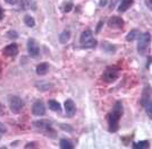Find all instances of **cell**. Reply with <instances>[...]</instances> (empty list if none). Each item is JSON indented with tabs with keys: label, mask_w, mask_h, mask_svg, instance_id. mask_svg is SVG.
Here are the masks:
<instances>
[{
	"label": "cell",
	"mask_w": 152,
	"mask_h": 149,
	"mask_svg": "<svg viewBox=\"0 0 152 149\" xmlns=\"http://www.w3.org/2000/svg\"><path fill=\"white\" fill-rule=\"evenodd\" d=\"M123 104L121 102H116L111 112H109L107 115L108 130L110 132H117L119 129V120L123 115Z\"/></svg>",
	"instance_id": "6da1fadb"
},
{
	"label": "cell",
	"mask_w": 152,
	"mask_h": 149,
	"mask_svg": "<svg viewBox=\"0 0 152 149\" xmlns=\"http://www.w3.org/2000/svg\"><path fill=\"white\" fill-rule=\"evenodd\" d=\"M137 52L141 56H146L150 51V43H151V35L149 32L142 33L137 38Z\"/></svg>",
	"instance_id": "7a4b0ae2"
},
{
	"label": "cell",
	"mask_w": 152,
	"mask_h": 149,
	"mask_svg": "<svg viewBox=\"0 0 152 149\" xmlns=\"http://www.w3.org/2000/svg\"><path fill=\"white\" fill-rule=\"evenodd\" d=\"M80 43L83 48H88V49H93L96 46V40L93 37V34L90 30H86L84 31L81 34V37H80Z\"/></svg>",
	"instance_id": "3957f363"
},
{
	"label": "cell",
	"mask_w": 152,
	"mask_h": 149,
	"mask_svg": "<svg viewBox=\"0 0 152 149\" xmlns=\"http://www.w3.org/2000/svg\"><path fill=\"white\" fill-rule=\"evenodd\" d=\"M118 77H119V69L117 68V67H114V66L108 67V68L104 70L103 76H102L103 80L106 81V82H108V84L116 81L118 79Z\"/></svg>",
	"instance_id": "277c9868"
},
{
	"label": "cell",
	"mask_w": 152,
	"mask_h": 149,
	"mask_svg": "<svg viewBox=\"0 0 152 149\" xmlns=\"http://www.w3.org/2000/svg\"><path fill=\"white\" fill-rule=\"evenodd\" d=\"M33 125H34L37 129H40L41 131H43L45 135H48V137L50 136V135H53V136L56 135L55 130H53L52 127H51V122L48 121V120H39V121H35V122L33 123Z\"/></svg>",
	"instance_id": "5b68a950"
},
{
	"label": "cell",
	"mask_w": 152,
	"mask_h": 149,
	"mask_svg": "<svg viewBox=\"0 0 152 149\" xmlns=\"http://www.w3.org/2000/svg\"><path fill=\"white\" fill-rule=\"evenodd\" d=\"M9 108L15 114H19L24 108V102L18 96H13L9 101Z\"/></svg>",
	"instance_id": "8992f818"
},
{
	"label": "cell",
	"mask_w": 152,
	"mask_h": 149,
	"mask_svg": "<svg viewBox=\"0 0 152 149\" xmlns=\"http://www.w3.org/2000/svg\"><path fill=\"white\" fill-rule=\"evenodd\" d=\"M27 52L32 58H38L40 56V46L34 38H30L27 41Z\"/></svg>",
	"instance_id": "52a82bcc"
},
{
	"label": "cell",
	"mask_w": 152,
	"mask_h": 149,
	"mask_svg": "<svg viewBox=\"0 0 152 149\" xmlns=\"http://www.w3.org/2000/svg\"><path fill=\"white\" fill-rule=\"evenodd\" d=\"M32 113L37 116H43L45 114V103L42 101H37L34 102V104L32 105Z\"/></svg>",
	"instance_id": "ba28073f"
},
{
	"label": "cell",
	"mask_w": 152,
	"mask_h": 149,
	"mask_svg": "<svg viewBox=\"0 0 152 149\" xmlns=\"http://www.w3.org/2000/svg\"><path fill=\"white\" fill-rule=\"evenodd\" d=\"M152 96V88L150 85H145L143 90H142V96H141V104L144 106L146 103H149L151 101Z\"/></svg>",
	"instance_id": "9c48e42d"
},
{
	"label": "cell",
	"mask_w": 152,
	"mask_h": 149,
	"mask_svg": "<svg viewBox=\"0 0 152 149\" xmlns=\"http://www.w3.org/2000/svg\"><path fill=\"white\" fill-rule=\"evenodd\" d=\"M108 26L114 30H121L124 26V20L118 16H113L108 20Z\"/></svg>",
	"instance_id": "30bf717a"
},
{
	"label": "cell",
	"mask_w": 152,
	"mask_h": 149,
	"mask_svg": "<svg viewBox=\"0 0 152 149\" xmlns=\"http://www.w3.org/2000/svg\"><path fill=\"white\" fill-rule=\"evenodd\" d=\"M65 111H66V115H67L68 118H73V116L75 115L76 105L73 99H70V98L66 99V102H65Z\"/></svg>",
	"instance_id": "8fae6325"
},
{
	"label": "cell",
	"mask_w": 152,
	"mask_h": 149,
	"mask_svg": "<svg viewBox=\"0 0 152 149\" xmlns=\"http://www.w3.org/2000/svg\"><path fill=\"white\" fill-rule=\"evenodd\" d=\"M2 53L7 56H16L18 53V46L16 43H12L9 45H7L5 49L2 50Z\"/></svg>",
	"instance_id": "7c38bea8"
},
{
	"label": "cell",
	"mask_w": 152,
	"mask_h": 149,
	"mask_svg": "<svg viewBox=\"0 0 152 149\" xmlns=\"http://www.w3.org/2000/svg\"><path fill=\"white\" fill-rule=\"evenodd\" d=\"M134 0H121V4L118 7V12H125L127 9H129L132 5H133Z\"/></svg>",
	"instance_id": "4fadbf2b"
},
{
	"label": "cell",
	"mask_w": 152,
	"mask_h": 149,
	"mask_svg": "<svg viewBox=\"0 0 152 149\" xmlns=\"http://www.w3.org/2000/svg\"><path fill=\"white\" fill-rule=\"evenodd\" d=\"M48 71H49V64L47 62H42V63H40V64L37 66V74L39 76H43Z\"/></svg>",
	"instance_id": "5bb4252c"
},
{
	"label": "cell",
	"mask_w": 152,
	"mask_h": 149,
	"mask_svg": "<svg viewBox=\"0 0 152 149\" xmlns=\"http://www.w3.org/2000/svg\"><path fill=\"white\" fill-rule=\"evenodd\" d=\"M69 38H70V31L69 30H65L59 35V42L61 44H66L69 41Z\"/></svg>",
	"instance_id": "9a60e30c"
},
{
	"label": "cell",
	"mask_w": 152,
	"mask_h": 149,
	"mask_svg": "<svg viewBox=\"0 0 152 149\" xmlns=\"http://www.w3.org/2000/svg\"><path fill=\"white\" fill-rule=\"evenodd\" d=\"M141 35V33H140L139 30H133V31H131L128 34H127L126 36V41L127 42H133L135 40H137Z\"/></svg>",
	"instance_id": "2e32d148"
},
{
	"label": "cell",
	"mask_w": 152,
	"mask_h": 149,
	"mask_svg": "<svg viewBox=\"0 0 152 149\" xmlns=\"http://www.w3.org/2000/svg\"><path fill=\"white\" fill-rule=\"evenodd\" d=\"M48 105H49V108H50L51 111L61 112V105L58 103L57 101H55V99H50V101L48 102Z\"/></svg>",
	"instance_id": "e0dca14e"
},
{
	"label": "cell",
	"mask_w": 152,
	"mask_h": 149,
	"mask_svg": "<svg viewBox=\"0 0 152 149\" xmlns=\"http://www.w3.org/2000/svg\"><path fill=\"white\" fill-rule=\"evenodd\" d=\"M133 147L135 149H148L150 148V143L146 140H143V141H139V142H134Z\"/></svg>",
	"instance_id": "ac0fdd59"
},
{
	"label": "cell",
	"mask_w": 152,
	"mask_h": 149,
	"mask_svg": "<svg viewBox=\"0 0 152 149\" xmlns=\"http://www.w3.org/2000/svg\"><path fill=\"white\" fill-rule=\"evenodd\" d=\"M60 148L63 149H73L74 148V145L72 141L67 140V139H61L60 140Z\"/></svg>",
	"instance_id": "d6986e66"
},
{
	"label": "cell",
	"mask_w": 152,
	"mask_h": 149,
	"mask_svg": "<svg viewBox=\"0 0 152 149\" xmlns=\"http://www.w3.org/2000/svg\"><path fill=\"white\" fill-rule=\"evenodd\" d=\"M24 23H25V25L27 27H31V28L35 26V20H34V18L32 17L31 15H25V17H24Z\"/></svg>",
	"instance_id": "ffe728a7"
},
{
	"label": "cell",
	"mask_w": 152,
	"mask_h": 149,
	"mask_svg": "<svg viewBox=\"0 0 152 149\" xmlns=\"http://www.w3.org/2000/svg\"><path fill=\"white\" fill-rule=\"evenodd\" d=\"M17 4H18L19 9H22V10H26L31 6V1L30 0H18Z\"/></svg>",
	"instance_id": "44dd1931"
},
{
	"label": "cell",
	"mask_w": 152,
	"mask_h": 149,
	"mask_svg": "<svg viewBox=\"0 0 152 149\" xmlns=\"http://www.w3.org/2000/svg\"><path fill=\"white\" fill-rule=\"evenodd\" d=\"M144 107H145L146 115L149 116L150 120H152V101H150L149 103H146L145 105H144Z\"/></svg>",
	"instance_id": "7402d4cb"
},
{
	"label": "cell",
	"mask_w": 152,
	"mask_h": 149,
	"mask_svg": "<svg viewBox=\"0 0 152 149\" xmlns=\"http://www.w3.org/2000/svg\"><path fill=\"white\" fill-rule=\"evenodd\" d=\"M72 8H73V2H72V1H67V2L64 4L63 10L65 12H69L70 10H72Z\"/></svg>",
	"instance_id": "603a6c76"
},
{
	"label": "cell",
	"mask_w": 152,
	"mask_h": 149,
	"mask_svg": "<svg viewBox=\"0 0 152 149\" xmlns=\"http://www.w3.org/2000/svg\"><path fill=\"white\" fill-rule=\"evenodd\" d=\"M7 37L8 38H17L18 37V34H17V32H15V31H9L8 33H7Z\"/></svg>",
	"instance_id": "cb8c5ba5"
},
{
	"label": "cell",
	"mask_w": 152,
	"mask_h": 149,
	"mask_svg": "<svg viewBox=\"0 0 152 149\" xmlns=\"http://www.w3.org/2000/svg\"><path fill=\"white\" fill-rule=\"evenodd\" d=\"M25 148H38V146H37V143L35 142H28L27 145L25 146Z\"/></svg>",
	"instance_id": "d4e9b609"
},
{
	"label": "cell",
	"mask_w": 152,
	"mask_h": 149,
	"mask_svg": "<svg viewBox=\"0 0 152 149\" xmlns=\"http://www.w3.org/2000/svg\"><path fill=\"white\" fill-rule=\"evenodd\" d=\"M144 2H145V6L152 12V0H145Z\"/></svg>",
	"instance_id": "484cf974"
},
{
	"label": "cell",
	"mask_w": 152,
	"mask_h": 149,
	"mask_svg": "<svg viewBox=\"0 0 152 149\" xmlns=\"http://www.w3.org/2000/svg\"><path fill=\"white\" fill-rule=\"evenodd\" d=\"M7 131V128L2 123H0V135H2V133H5Z\"/></svg>",
	"instance_id": "4316f807"
},
{
	"label": "cell",
	"mask_w": 152,
	"mask_h": 149,
	"mask_svg": "<svg viewBox=\"0 0 152 149\" xmlns=\"http://www.w3.org/2000/svg\"><path fill=\"white\" fill-rule=\"evenodd\" d=\"M8 5H16L18 2V0H5Z\"/></svg>",
	"instance_id": "83f0119b"
},
{
	"label": "cell",
	"mask_w": 152,
	"mask_h": 149,
	"mask_svg": "<svg viewBox=\"0 0 152 149\" xmlns=\"http://www.w3.org/2000/svg\"><path fill=\"white\" fill-rule=\"evenodd\" d=\"M107 1L108 0H100V6L101 7L106 6V5H107Z\"/></svg>",
	"instance_id": "f1b7e54d"
},
{
	"label": "cell",
	"mask_w": 152,
	"mask_h": 149,
	"mask_svg": "<svg viewBox=\"0 0 152 149\" xmlns=\"http://www.w3.org/2000/svg\"><path fill=\"white\" fill-rule=\"evenodd\" d=\"M4 18V9L0 7V19Z\"/></svg>",
	"instance_id": "f546056e"
},
{
	"label": "cell",
	"mask_w": 152,
	"mask_h": 149,
	"mask_svg": "<svg viewBox=\"0 0 152 149\" xmlns=\"http://www.w3.org/2000/svg\"><path fill=\"white\" fill-rule=\"evenodd\" d=\"M117 1H118V0H114V1H111V4H110V8H111V9L115 7V5H116V2H117Z\"/></svg>",
	"instance_id": "4dcf8cb0"
}]
</instances>
